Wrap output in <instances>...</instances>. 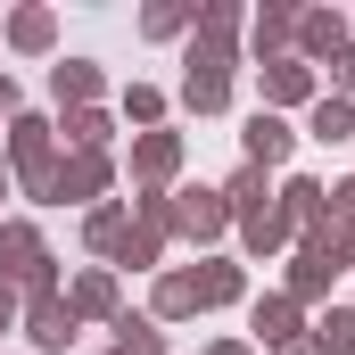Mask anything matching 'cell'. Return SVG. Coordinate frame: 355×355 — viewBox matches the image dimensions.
<instances>
[{"instance_id": "30", "label": "cell", "mask_w": 355, "mask_h": 355, "mask_svg": "<svg viewBox=\"0 0 355 355\" xmlns=\"http://www.w3.org/2000/svg\"><path fill=\"white\" fill-rule=\"evenodd\" d=\"M8 107H17V83H8V75H0V116H8Z\"/></svg>"}, {"instance_id": "31", "label": "cell", "mask_w": 355, "mask_h": 355, "mask_svg": "<svg viewBox=\"0 0 355 355\" xmlns=\"http://www.w3.org/2000/svg\"><path fill=\"white\" fill-rule=\"evenodd\" d=\"M207 355H248V347H240V339H223V347H207Z\"/></svg>"}, {"instance_id": "11", "label": "cell", "mask_w": 355, "mask_h": 355, "mask_svg": "<svg viewBox=\"0 0 355 355\" xmlns=\"http://www.w3.org/2000/svg\"><path fill=\"white\" fill-rule=\"evenodd\" d=\"M190 297H198V306H232V297H240V265H207V272H190Z\"/></svg>"}, {"instance_id": "13", "label": "cell", "mask_w": 355, "mask_h": 355, "mask_svg": "<svg viewBox=\"0 0 355 355\" xmlns=\"http://www.w3.org/2000/svg\"><path fill=\"white\" fill-rule=\"evenodd\" d=\"M314 141H355V107L347 99H314V124H306Z\"/></svg>"}, {"instance_id": "19", "label": "cell", "mask_w": 355, "mask_h": 355, "mask_svg": "<svg viewBox=\"0 0 355 355\" xmlns=\"http://www.w3.org/2000/svg\"><path fill=\"white\" fill-rule=\"evenodd\" d=\"M289 232H297V223H289L281 207H265V215H248V248H257V257H265V248H281Z\"/></svg>"}, {"instance_id": "14", "label": "cell", "mask_w": 355, "mask_h": 355, "mask_svg": "<svg viewBox=\"0 0 355 355\" xmlns=\"http://www.w3.org/2000/svg\"><path fill=\"white\" fill-rule=\"evenodd\" d=\"M331 257H314V248H297V272H289V297H322V289H331Z\"/></svg>"}, {"instance_id": "28", "label": "cell", "mask_w": 355, "mask_h": 355, "mask_svg": "<svg viewBox=\"0 0 355 355\" xmlns=\"http://www.w3.org/2000/svg\"><path fill=\"white\" fill-rule=\"evenodd\" d=\"M8 322H17V289L0 281V331H8Z\"/></svg>"}, {"instance_id": "10", "label": "cell", "mask_w": 355, "mask_h": 355, "mask_svg": "<svg viewBox=\"0 0 355 355\" xmlns=\"http://www.w3.org/2000/svg\"><path fill=\"white\" fill-rule=\"evenodd\" d=\"M297 42H306V50H314V58H322V50H331V58H339V50H347V25H339V17H331V8H314V17H297Z\"/></svg>"}, {"instance_id": "4", "label": "cell", "mask_w": 355, "mask_h": 355, "mask_svg": "<svg viewBox=\"0 0 355 355\" xmlns=\"http://www.w3.org/2000/svg\"><path fill=\"white\" fill-rule=\"evenodd\" d=\"M8 149H17L25 182H33V198H42V182H50V124H42V116H17V124H8Z\"/></svg>"}, {"instance_id": "22", "label": "cell", "mask_w": 355, "mask_h": 355, "mask_svg": "<svg viewBox=\"0 0 355 355\" xmlns=\"http://www.w3.org/2000/svg\"><path fill=\"white\" fill-rule=\"evenodd\" d=\"M91 91H99V67H83V58H75V67H58V99H75V107H83Z\"/></svg>"}, {"instance_id": "21", "label": "cell", "mask_w": 355, "mask_h": 355, "mask_svg": "<svg viewBox=\"0 0 355 355\" xmlns=\"http://www.w3.org/2000/svg\"><path fill=\"white\" fill-rule=\"evenodd\" d=\"M124 232H132V223H124V207H99V215H91V248H107V257H116V248H124Z\"/></svg>"}, {"instance_id": "29", "label": "cell", "mask_w": 355, "mask_h": 355, "mask_svg": "<svg viewBox=\"0 0 355 355\" xmlns=\"http://www.w3.org/2000/svg\"><path fill=\"white\" fill-rule=\"evenodd\" d=\"M339 223H355V182H347V190H339Z\"/></svg>"}, {"instance_id": "24", "label": "cell", "mask_w": 355, "mask_h": 355, "mask_svg": "<svg viewBox=\"0 0 355 355\" xmlns=\"http://www.w3.org/2000/svg\"><path fill=\"white\" fill-rule=\"evenodd\" d=\"M124 116H132V124H157V116H166V99H157L149 83H132V91H124Z\"/></svg>"}, {"instance_id": "23", "label": "cell", "mask_w": 355, "mask_h": 355, "mask_svg": "<svg viewBox=\"0 0 355 355\" xmlns=\"http://www.w3.org/2000/svg\"><path fill=\"white\" fill-rule=\"evenodd\" d=\"M190 306H198V297H190V272H166V281H157V314H190Z\"/></svg>"}, {"instance_id": "3", "label": "cell", "mask_w": 355, "mask_h": 355, "mask_svg": "<svg viewBox=\"0 0 355 355\" xmlns=\"http://www.w3.org/2000/svg\"><path fill=\"white\" fill-rule=\"evenodd\" d=\"M25 339H33V347H42V355H58V347H67V339H75V306H67L58 289H42V297L25 306Z\"/></svg>"}, {"instance_id": "17", "label": "cell", "mask_w": 355, "mask_h": 355, "mask_svg": "<svg viewBox=\"0 0 355 355\" xmlns=\"http://www.w3.org/2000/svg\"><path fill=\"white\" fill-rule=\"evenodd\" d=\"M50 33H58L50 8H17V17H8V42H17V50H50Z\"/></svg>"}, {"instance_id": "7", "label": "cell", "mask_w": 355, "mask_h": 355, "mask_svg": "<svg viewBox=\"0 0 355 355\" xmlns=\"http://www.w3.org/2000/svg\"><path fill=\"white\" fill-rule=\"evenodd\" d=\"M289 141H297V132H289L272 107H257V116H248V166H281V157H289Z\"/></svg>"}, {"instance_id": "1", "label": "cell", "mask_w": 355, "mask_h": 355, "mask_svg": "<svg viewBox=\"0 0 355 355\" xmlns=\"http://www.w3.org/2000/svg\"><path fill=\"white\" fill-rule=\"evenodd\" d=\"M182 67H190V75H182V99H190L198 116H215V107L232 99V42H215V33H207V42H190V58H182Z\"/></svg>"}, {"instance_id": "6", "label": "cell", "mask_w": 355, "mask_h": 355, "mask_svg": "<svg viewBox=\"0 0 355 355\" xmlns=\"http://www.w3.org/2000/svg\"><path fill=\"white\" fill-rule=\"evenodd\" d=\"M223 223H232L223 190H182V207H174V232H190V240H215Z\"/></svg>"}, {"instance_id": "12", "label": "cell", "mask_w": 355, "mask_h": 355, "mask_svg": "<svg viewBox=\"0 0 355 355\" xmlns=\"http://www.w3.org/2000/svg\"><path fill=\"white\" fill-rule=\"evenodd\" d=\"M257 339H297V297H257Z\"/></svg>"}, {"instance_id": "15", "label": "cell", "mask_w": 355, "mask_h": 355, "mask_svg": "<svg viewBox=\"0 0 355 355\" xmlns=\"http://www.w3.org/2000/svg\"><path fill=\"white\" fill-rule=\"evenodd\" d=\"M67 306H75V322H83V314H116V281H107V272H83Z\"/></svg>"}, {"instance_id": "32", "label": "cell", "mask_w": 355, "mask_h": 355, "mask_svg": "<svg viewBox=\"0 0 355 355\" xmlns=\"http://www.w3.org/2000/svg\"><path fill=\"white\" fill-rule=\"evenodd\" d=\"M116 355H132V347H116Z\"/></svg>"}, {"instance_id": "20", "label": "cell", "mask_w": 355, "mask_h": 355, "mask_svg": "<svg viewBox=\"0 0 355 355\" xmlns=\"http://www.w3.org/2000/svg\"><path fill=\"white\" fill-rule=\"evenodd\" d=\"M116 347H132V355H166V339H157V322H141V314H116Z\"/></svg>"}, {"instance_id": "33", "label": "cell", "mask_w": 355, "mask_h": 355, "mask_svg": "<svg viewBox=\"0 0 355 355\" xmlns=\"http://www.w3.org/2000/svg\"><path fill=\"white\" fill-rule=\"evenodd\" d=\"M0 190H8V182H0Z\"/></svg>"}, {"instance_id": "8", "label": "cell", "mask_w": 355, "mask_h": 355, "mask_svg": "<svg viewBox=\"0 0 355 355\" xmlns=\"http://www.w3.org/2000/svg\"><path fill=\"white\" fill-rule=\"evenodd\" d=\"M182 166V132H141V141H132V174L141 182H166Z\"/></svg>"}, {"instance_id": "25", "label": "cell", "mask_w": 355, "mask_h": 355, "mask_svg": "<svg viewBox=\"0 0 355 355\" xmlns=\"http://www.w3.org/2000/svg\"><path fill=\"white\" fill-rule=\"evenodd\" d=\"M281 42H289V8H265L257 17V50H281Z\"/></svg>"}, {"instance_id": "27", "label": "cell", "mask_w": 355, "mask_h": 355, "mask_svg": "<svg viewBox=\"0 0 355 355\" xmlns=\"http://www.w3.org/2000/svg\"><path fill=\"white\" fill-rule=\"evenodd\" d=\"M331 83H339V91H355V50H339V58H331Z\"/></svg>"}, {"instance_id": "16", "label": "cell", "mask_w": 355, "mask_h": 355, "mask_svg": "<svg viewBox=\"0 0 355 355\" xmlns=\"http://www.w3.org/2000/svg\"><path fill=\"white\" fill-rule=\"evenodd\" d=\"M67 141H75L83 157H107V116H99V107H75V116H67Z\"/></svg>"}, {"instance_id": "26", "label": "cell", "mask_w": 355, "mask_h": 355, "mask_svg": "<svg viewBox=\"0 0 355 355\" xmlns=\"http://www.w3.org/2000/svg\"><path fill=\"white\" fill-rule=\"evenodd\" d=\"M272 355H322V339H314V331H297V339H281Z\"/></svg>"}, {"instance_id": "2", "label": "cell", "mask_w": 355, "mask_h": 355, "mask_svg": "<svg viewBox=\"0 0 355 355\" xmlns=\"http://www.w3.org/2000/svg\"><path fill=\"white\" fill-rule=\"evenodd\" d=\"M0 281H25L33 297L50 289V257H42V232L33 223H0Z\"/></svg>"}, {"instance_id": "18", "label": "cell", "mask_w": 355, "mask_h": 355, "mask_svg": "<svg viewBox=\"0 0 355 355\" xmlns=\"http://www.w3.org/2000/svg\"><path fill=\"white\" fill-rule=\"evenodd\" d=\"M314 339H322V355H355V306L322 314V322H314Z\"/></svg>"}, {"instance_id": "9", "label": "cell", "mask_w": 355, "mask_h": 355, "mask_svg": "<svg viewBox=\"0 0 355 355\" xmlns=\"http://www.w3.org/2000/svg\"><path fill=\"white\" fill-rule=\"evenodd\" d=\"M314 91V67L306 58H272L265 67V99H306Z\"/></svg>"}, {"instance_id": "5", "label": "cell", "mask_w": 355, "mask_h": 355, "mask_svg": "<svg viewBox=\"0 0 355 355\" xmlns=\"http://www.w3.org/2000/svg\"><path fill=\"white\" fill-rule=\"evenodd\" d=\"M91 190H107V157H67V166H50V182H42V198H91Z\"/></svg>"}]
</instances>
